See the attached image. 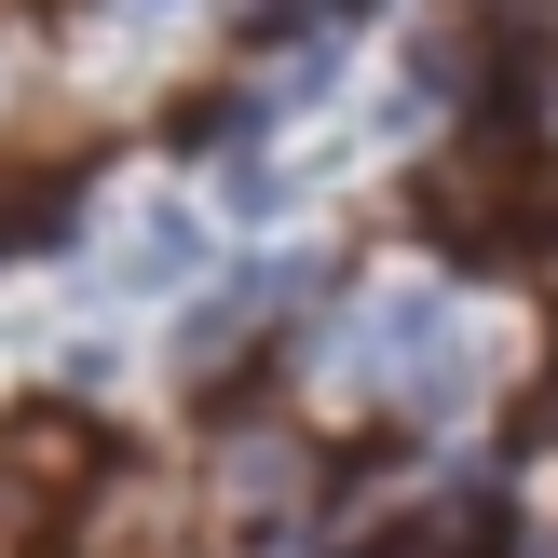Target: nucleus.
<instances>
[{
    "label": "nucleus",
    "mask_w": 558,
    "mask_h": 558,
    "mask_svg": "<svg viewBox=\"0 0 558 558\" xmlns=\"http://www.w3.org/2000/svg\"><path fill=\"white\" fill-rule=\"evenodd\" d=\"M368 558H490V505H436V518H409V532L368 545Z\"/></svg>",
    "instance_id": "nucleus-2"
},
{
    "label": "nucleus",
    "mask_w": 558,
    "mask_h": 558,
    "mask_svg": "<svg viewBox=\"0 0 558 558\" xmlns=\"http://www.w3.org/2000/svg\"><path fill=\"white\" fill-rule=\"evenodd\" d=\"M191 259H205V232H191V218H150V232H136V259H123V272H136V287H178Z\"/></svg>",
    "instance_id": "nucleus-3"
},
{
    "label": "nucleus",
    "mask_w": 558,
    "mask_h": 558,
    "mask_svg": "<svg viewBox=\"0 0 558 558\" xmlns=\"http://www.w3.org/2000/svg\"><path fill=\"white\" fill-rule=\"evenodd\" d=\"M218 490H232V518H272V505H300V450L287 436H232V450H218Z\"/></svg>",
    "instance_id": "nucleus-1"
}]
</instances>
